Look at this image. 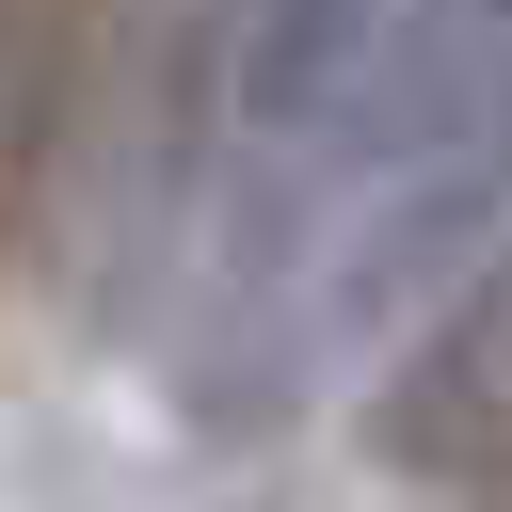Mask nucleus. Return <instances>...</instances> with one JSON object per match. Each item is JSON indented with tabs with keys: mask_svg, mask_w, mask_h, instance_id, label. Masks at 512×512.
<instances>
[{
	"mask_svg": "<svg viewBox=\"0 0 512 512\" xmlns=\"http://www.w3.org/2000/svg\"><path fill=\"white\" fill-rule=\"evenodd\" d=\"M256 0H96V336H144L208 224V128H240Z\"/></svg>",
	"mask_w": 512,
	"mask_h": 512,
	"instance_id": "f257e3e1",
	"label": "nucleus"
},
{
	"mask_svg": "<svg viewBox=\"0 0 512 512\" xmlns=\"http://www.w3.org/2000/svg\"><path fill=\"white\" fill-rule=\"evenodd\" d=\"M448 144H512V0H416L384 32V64L352 80V112L320 144H272V160H336V192H368V176H416Z\"/></svg>",
	"mask_w": 512,
	"mask_h": 512,
	"instance_id": "7ed1b4c3",
	"label": "nucleus"
},
{
	"mask_svg": "<svg viewBox=\"0 0 512 512\" xmlns=\"http://www.w3.org/2000/svg\"><path fill=\"white\" fill-rule=\"evenodd\" d=\"M400 16L416 0H256V32H240V144H320Z\"/></svg>",
	"mask_w": 512,
	"mask_h": 512,
	"instance_id": "20e7f679",
	"label": "nucleus"
},
{
	"mask_svg": "<svg viewBox=\"0 0 512 512\" xmlns=\"http://www.w3.org/2000/svg\"><path fill=\"white\" fill-rule=\"evenodd\" d=\"M0 80H16V0H0Z\"/></svg>",
	"mask_w": 512,
	"mask_h": 512,
	"instance_id": "39448f33",
	"label": "nucleus"
},
{
	"mask_svg": "<svg viewBox=\"0 0 512 512\" xmlns=\"http://www.w3.org/2000/svg\"><path fill=\"white\" fill-rule=\"evenodd\" d=\"M368 464L416 480V496H512V240L416 304V336L384 352L368 384Z\"/></svg>",
	"mask_w": 512,
	"mask_h": 512,
	"instance_id": "f03ea898",
	"label": "nucleus"
}]
</instances>
